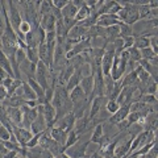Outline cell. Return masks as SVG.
I'll use <instances>...</instances> for the list:
<instances>
[{"label": "cell", "mask_w": 158, "mask_h": 158, "mask_svg": "<svg viewBox=\"0 0 158 158\" xmlns=\"http://www.w3.org/2000/svg\"><path fill=\"white\" fill-rule=\"evenodd\" d=\"M133 48L138 49V50H142L145 48H150L149 46V37H135V44H133Z\"/></svg>", "instance_id": "d6a6232c"}, {"label": "cell", "mask_w": 158, "mask_h": 158, "mask_svg": "<svg viewBox=\"0 0 158 158\" xmlns=\"http://www.w3.org/2000/svg\"><path fill=\"white\" fill-rule=\"evenodd\" d=\"M7 77H9L7 71H4L3 69H0V86H3V82H4V79H6Z\"/></svg>", "instance_id": "db71d44e"}, {"label": "cell", "mask_w": 158, "mask_h": 158, "mask_svg": "<svg viewBox=\"0 0 158 158\" xmlns=\"http://www.w3.org/2000/svg\"><path fill=\"white\" fill-rule=\"evenodd\" d=\"M69 98H70L73 106L79 104V103H83V102H86V100H90V99L86 96V94L83 92L81 86H77L75 88H73V90L69 92Z\"/></svg>", "instance_id": "9a60e30c"}, {"label": "cell", "mask_w": 158, "mask_h": 158, "mask_svg": "<svg viewBox=\"0 0 158 158\" xmlns=\"http://www.w3.org/2000/svg\"><path fill=\"white\" fill-rule=\"evenodd\" d=\"M125 65H127V61L121 59L118 56H115L113 63H112V69H111V74H110V77L113 79V81H120V79L124 77Z\"/></svg>", "instance_id": "5b68a950"}, {"label": "cell", "mask_w": 158, "mask_h": 158, "mask_svg": "<svg viewBox=\"0 0 158 158\" xmlns=\"http://www.w3.org/2000/svg\"><path fill=\"white\" fill-rule=\"evenodd\" d=\"M112 45H113V52H115V56H118L123 50H125L124 49V40L123 38H116L112 41Z\"/></svg>", "instance_id": "ab89813d"}, {"label": "cell", "mask_w": 158, "mask_h": 158, "mask_svg": "<svg viewBox=\"0 0 158 158\" xmlns=\"http://www.w3.org/2000/svg\"><path fill=\"white\" fill-rule=\"evenodd\" d=\"M2 125H3V124H2V123H0V127H2Z\"/></svg>", "instance_id": "94428289"}, {"label": "cell", "mask_w": 158, "mask_h": 158, "mask_svg": "<svg viewBox=\"0 0 158 158\" xmlns=\"http://www.w3.org/2000/svg\"><path fill=\"white\" fill-rule=\"evenodd\" d=\"M118 108H120V104H118L116 100H113V99H108V100H107V103H106V110H107V112L110 113V115L116 113L118 111Z\"/></svg>", "instance_id": "74e56055"}, {"label": "cell", "mask_w": 158, "mask_h": 158, "mask_svg": "<svg viewBox=\"0 0 158 158\" xmlns=\"http://www.w3.org/2000/svg\"><path fill=\"white\" fill-rule=\"evenodd\" d=\"M124 40V49L127 50V49H129L133 46V44H135V37L131 36V37H125V38H123Z\"/></svg>", "instance_id": "681fc988"}, {"label": "cell", "mask_w": 158, "mask_h": 158, "mask_svg": "<svg viewBox=\"0 0 158 158\" xmlns=\"http://www.w3.org/2000/svg\"><path fill=\"white\" fill-rule=\"evenodd\" d=\"M0 141H12V142H17L16 137L13 136V133H11L4 125L0 127Z\"/></svg>", "instance_id": "4dcf8cb0"}, {"label": "cell", "mask_w": 158, "mask_h": 158, "mask_svg": "<svg viewBox=\"0 0 158 158\" xmlns=\"http://www.w3.org/2000/svg\"><path fill=\"white\" fill-rule=\"evenodd\" d=\"M23 100H37V95L32 90V87L28 85L27 82H23Z\"/></svg>", "instance_id": "d4e9b609"}, {"label": "cell", "mask_w": 158, "mask_h": 158, "mask_svg": "<svg viewBox=\"0 0 158 158\" xmlns=\"http://www.w3.org/2000/svg\"><path fill=\"white\" fill-rule=\"evenodd\" d=\"M75 121H77V117L75 115H74L73 112L67 113V115L62 116L61 118H58V120L56 121V124H54V127L59 128V129L65 131V132H71L74 129V125H75Z\"/></svg>", "instance_id": "52a82bcc"}, {"label": "cell", "mask_w": 158, "mask_h": 158, "mask_svg": "<svg viewBox=\"0 0 158 158\" xmlns=\"http://www.w3.org/2000/svg\"><path fill=\"white\" fill-rule=\"evenodd\" d=\"M46 129H48V125H46L45 117H44L41 111H38V115L36 117V120H34L32 123V125H31V132L33 133V136H34V135H40V133L45 132Z\"/></svg>", "instance_id": "8fae6325"}, {"label": "cell", "mask_w": 158, "mask_h": 158, "mask_svg": "<svg viewBox=\"0 0 158 158\" xmlns=\"http://www.w3.org/2000/svg\"><path fill=\"white\" fill-rule=\"evenodd\" d=\"M37 49H38V58H40V61H41L42 63H45V65L50 69L53 66V53L49 50L46 42L40 44Z\"/></svg>", "instance_id": "9c48e42d"}, {"label": "cell", "mask_w": 158, "mask_h": 158, "mask_svg": "<svg viewBox=\"0 0 158 158\" xmlns=\"http://www.w3.org/2000/svg\"><path fill=\"white\" fill-rule=\"evenodd\" d=\"M67 3H69L67 0H53V2H52L53 7H56L57 9H59V11H62V9L66 7Z\"/></svg>", "instance_id": "bcb514c9"}, {"label": "cell", "mask_w": 158, "mask_h": 158, "mask_svg": "<svg viewBox=\"0 0 158 158\" xmlns=\"http://www.w3.org/2000/svg\"><path fill=\"white\" fill-rule=\"evenodd\" d=\"M81 81H82V75H81V73H79L78 70H75L74 71V74L70 77V79L67 81V83H66V86H65V88L67 90V92H70L73 88H75L77 86H79V83H81Z\"/></svg>", "instance_id": "44dd1931"}, {"label": "cell", "mask_w": 158, "mask_h": 158, "mask_svg": "<svg viewBox=\"0 0 158 158\" xmlns=\"http://www.w3.org/2000/svg\"><path fill=\"white\" fill-rule=\"evenodd\" d=\"M88 158H103V156L100 154V153H95V154H92V156H90V157H88Z\"/></svg>", "instance_id": "6f0895ef"}, {"label": "cell", "mask_w": 158, "mask_h": 158, "mask_svg": "<svg viewBox=\"0 0 158 158\" xmlns=\"http://www.w3.org/2000/svg\"><path fill=\"white\" fill-rule=\"evenodd\" d=\"M113 58H115V53L113 52H104V56H103L102 62H100V69H102V73L104 77L111 74Z\"/></svg>", "instance_id": "7c38bea8"}, {"label": "cell", "mask_w": 158, "mask_h": 158, "mask_svg": "<svg viewBox=\"0 0 158 158\" xmlns=\"http://www.w3.org/2000/svg\"><path fill=\"white\" fill-rule=\"evenodd\" d=\"M13 81H15V78H12V77H7L6 79H4V82H3V87L8 90L9 86L12 85V82H13Z\"/></svg>", "instance_id": "816d5d0a"}, {"label": "cell", "mask_w": 158, "mask_h": 158, "mask_svg": "<svg viewBox=\"0 0 158 158\" xmlns=\"http://www.w3.org/2000/svg\"><path fill=\"white\" fill-rule=\"evenodd\" d=\"M23 85V81H20V79H15V81L12 82V85L9 86V88L7 90V94H8V96H12L15 95V92H16V90Z\"/></svg>", "instance_id": "ee69618b"}, {"label": "cell", "mask_w": 158, "mask_h": 158, "mask_svg": "<svg viewBox=\"0 0 158 158\" xmlns=\"http://www.w3.org/2000/svg\"><path fill=\"white\" fill-rule=\"evenodd\" d=\"M46 150L50 152L54 157H57L58 154H61V153L65 152L66 148L63 146V145H61V144H58V142H56V141H54L53 138H52L50 142H49V145H48V149H46Z\"/></svg>", "instance_id": "4316f807"}, {"label": "cell", "mask_w": 158, "mask_h": 158, "mask_svg": "<svg viewBox=\"0 0 158 158\" xmlns=\"http://www.w3.org/2000/svg\"><path fill=\"white\" fill-rule=\"evenodd\" d=\"M25 54H27V59L29 62L32 63V65L36 66L40 58H38V49L37 48H27L25 49Z\"/></svg>", "instance_id": "83f0119b"}, {"label": "cell", "mask_w": 158, "mask_h": 158, "mask_svg": "<svg viewBox=\"0 0 158 158\" xmlns=\"http://www.w3.org/2000/svg\"><path fill=\"white\" fill-rule=\"evenodd\" d=\"M49 135H50V137L56 142H58V144L65 146L66 140H67V132L59 129V128H57V127H53V128L49 129Z\"/></svg>", "instance_id": "e0dca14e"}, {"label": "cell", "mask_w": 158, "mask_h": 158, "mask_svg": "<svg viewBox=\"0 0 158 158\" xmlns=\"http://www.w3.org/2000/svg\"><path fill=\"white\" fill-rule=\"evenodd\" d=\"M24 103H25V100H23L21 98H19L16 95H12V96H7L6 100H4L2 104L4 107H15V108H20Z\"/></svg>", "instance_id": "7402d4cb"}, {"label": "cell", "mask_w": 158, "mask_h": 158, "mask_svg": "<svg viewBox=\"0 0 158 158\" xmlns=\"http://www.w3.org/2000/svg\"><path fill=\"white\" fill-rule=\"evenodd\" d=\"M6 8H7L8 20H9V23H11V27L13 28L15 33H16L23 23V17H21V15H20V11L16 6V3L8 2V3H6Z\"/></svg>", "instance_id": "3957f363"}, {"label": "cell", "mask_w": 158, "mask_h": 158, "mask_svg": "<svg viewBox=\"0 0 158 158\" xmlns=\"http://www.w3.org/2000/svg\"><path fill=\"white\" fill-rule=\"evenodd\" d=\"M120 37V29H118V25H112L106 28V38L107 41H113Z\"/></svg>", "instance_id": "f1b7e54d"}, {"label": "cell", "mask_w": 158, "mask_h": 158, "mask_svg": "<svg viewBox=\"0 0 158 158\" xmlns=\"http://www.w3.org/2000/svg\"><path fill=\"white\" fill-rule=\"evenodd\" d=\"M0 69H3L4 71H7V74L9 77L15 78V74H13V70H12V65H11V61H9V58L6 56V53H4L2 49H0ZM16 79V78H15Z\"/></svg>", "instance_id": "ffe728a7"}, {"label": "cell", "mask_w": 158, "mask_h": 158, "mask_svg": "<svg viewBox=\"0 0 158 158\" xmlns=\"http://www.w3.org/2000/svg\"><path fill=\"white\" fill-rule=\"evenodd\" d=\"M113 85H115V81H113L110 75L104 77V98L110 99L112 90H113Z\"/></svg>", "instance_id": "836d02e7"}, {"label": "cell", "mask_w": 158, "mask_h": 158, "mask_svg": "<svg viewBox=\"0 0 158 158\" xmlns=\"http://www.w3.org/2000/svg\"><path fill=\"white\" fill-rule=\"evenodd\" d=\"M0 158H3V154H2V153H0Z\"/></svg>", "instance_id": "680465c9"}, {"label": "cell", "mask_w": 158, "mask_h": 158, "mask_svg": "<svg viewBox=\"0 0 158 158\" xmlns=\"http://www.w3.org/2000/svg\"><path fill=\"white\" fill-rule=\"evenodd\" d=\"M40 137H41V133H40V135H34L32 137V140L27 144L25 148H34V146H37L38 145V141H40Z\"/></svg>", "instance_id": "c3c4849f"}, {"label": "cell", "mask_w": 158, "mask_h": 158, "mask_svg": "<svg viewBox=\"0 0 158 158\" xmlns=\"http://www.w3.org/2000/svg\"><path fill=\"white\" fill-rule=\"evenodd\" d=\"M54 158H71L69 154H66V152H63V153H61V154H58L57 157H54Z\"/></svg>", "instance_id": "9f6ffc18"}, {"label": "cell", "mask_w": 158, "mask_h": 158, "mask_svg": "<svg viewBox=\"0 0 158 158\" xmlns=\"http://www.w3.org/2000/svg\"><path fill=\"white\" fill-rule=\"evenodd\" d=\"M91 142L102 145V142L104 141V132H103V124H98L94 127V129L91 132V137H90Z\"/></svg>", "instance_id": "ac0fdd59"}, {"label": "cell", "mask_w": 158, "mask_h": 158, "mask_svg": "<svg viewBox=\"0 0 158 158\" xmlns=\"http://www.w3.org/2000/svg\"><path fill=\"white\" fill-rule=\"evenodd\" d=\"M91 13H92L91 8H90V7H87V6H86V2H85V6H82L81 8L78 9L77 16H75V21H77V23L83 21V20H86V19L90 17V16H91Z\"/></svg>", "instance_id": "484cf974"}, {"label": "cell", "mask_w": 158, "mask_h": 158, "mask_svg": "<svg viewBox=\"0 0 158 158\" xmlns=\"http://www.w3.org/2000/svg\"><path fill=\"white\" fill-rule=\"evenodd\" d=\"M42 148H40L38 145L34 148H27L25 152V158H41L42 154Z\"/></svg>", "instance_id": "e575fe53"}, {"label": "cell", "mask_w": 158, "mask_h": 158, "mask_svg": "<svg viewBox=\"0 0 158 158\" xmlns=\"http://www.w3.org/2000/svg\"><path fill=\"white\" fill-rule=\"evenodd\" d=\"M45 100H46V103H52V100H53V96H54V87H49V88H46L45 90Z\"/></svg>", "instance_id": "7dc6e473"}, {"label": "cell", "mask_w": 158, "mask_h": 158, "mask_svg": "<svg viewBox=\"0 0 158 158\" xmlns=\"http://www.w3.org/2000/svg\"><path fill=\"white\" fill-rule=\"evenodd\" d=\"M81 158H88V157H86V156H85V157H81Z\"/></svg>", "instance_id": "91938a15"}, {"label": "cell", "mask_w": 158, "mask_h": 158, "mask_svg": "<svg viewBox=\"0 0 158 158\" xmlns=\"http://www.w3.org/2000/svg\"><path fill=\"white\" fill-rule=\"evenodd\" d=\"M37 110L42 112L44 117H45V121H46V125H48V129L53 128L54 124H56L57 113H56V108L52 106V103H46L44 106H37Z\"/></svg>", "instance_id": "8992f818"}, {"label": "cell", "mask_w": 158, "mask_h": 158, "mask_svg": "<svg viewBox=\"0 0 158 158\" xmlns=\"http://www.w3.org/2000/svg\"><path fill=\"white\" fill-rule=\"evenodd\" d=\"M118 29H120V38H125V37L133 36L131 25H127V24H124V23H120L118 24Z\"/></svg>", "instance_id": "f35d334b"}, {"label": "cell", "mask_w": 158, "mask_h": 158, "mask_svg": "<svg viewBox=\"0 0 158 158\" xmlns=\"http://www.w3.org/2000/svg\"><path fill=\"white\" fill-rule=\"evenodd\" d=\"M118 24H120V20H118L117 15L106 13V15L99 16L98 20H96V25L102 27V28H108V27H112V25H118Z\"/></svg>", "instance_id": "30bf717a"}, {"label": "cell", "mask_w": 158, "mask_h": 158, "mask_svg": "<svg viewBox=\"0 0 158 158\" xmlns=\"http://www.w3.org/2000/svg\"><path fill=\"white\" fill-rule=\"evenodd\" d=\"M61 12H62V17H63V19H74V20H75L78 8L74 6L73 2H69V3L66 4V7L63 8Z\"/></svg>", "instance_id": "603a6c76"}, {"label": "cell", "mask_w": 158, "mask_h": 158, "mask_svg": "<svg viewBox=\"0 0 158 158\" xmlns=\"http://www.w3.org/2000/svg\"><path fill=\"white\" fill-rule=\"evenodd\" d=\"M120 81H121L123 88H124V87H131V86H136L137 74H136V71H132V73H129V74H125V75L123 77Z\"/></svg>", "instance_id": "cb8c5ba5"}, {"label": "cell", "mask_w": 158, "mask_h": 158, "mask_svg": "<svg viewBox=\"0 0 158 158\" xmlns=\"http://www.w3.org/2000/svg\"><path fill=\"white\" fill-rule=\"evenodd\" d=\"M41 158H54V156L52 154L49 150H42V154H41Z\"/></svg>", "instance_id": "11a10c76"}, {"label": "cell", "mask_w": 158, "mask_h": 158, "mask_svg": "<svg viewBox=\"0 0 158 158\" xmlns=\"http://www.w3.org/2000/svg\"><path fill=\"white\" fill-rule=\"evenodd\" d=\"M128 50V54H129V61H133V62H136V63H138L141 61V53H140V50L138 49H136V48H129V49H127Z\"/></svg>", "instance_id": "60d3db41"}, {"label": "cell", "mask_w": 158, "mask_h": 158, "mask_svg": "<svg viewBox=\"0 0 158 158\" xmlns=\"http://www.w3.org/2000/svg\"><path fill=\"white\" fill-rule=\"evenodd\" d=\"M79 86H81L83 92L86 94V96L90 99L91 98V94H92V90H94V77L90 75V77L82 78V81H81V83H79Z\"/></svg>", "instance_id": "d6986e66"}, {"label": "cell", "mask_w": 158, "mask_h": 158, "mask_svg": "<svg viewBox=\"0 0 158 158\" xmlns=\"http://www.w3.org/2000/svg\"><path fill=\"white\" fill-rule=\"evenodd\" d=\"M85 63H86V61H85V58H83L82 54H78V56L73 57L71 59H69V65L73 66L74 70H79Z\"/></svg>", "instance_id": "1f68e13d"}, {"label": "cell", "mask_w": 158, "mask_h": 158, "mask_svg": "<svg viewBox=\"0 0 158 158\" xmlns=\"http://www.w3.org/2000/svg\"><path fill=\"white\" fill-rule=\"evenodd\" d=\"M13 136L16 137V141L21 146H27L28 142L32 140L33 133L23 127H13Z\"/></svg>", "instance_id": "ba28073f"}, {"label": "cell", "mask_w": 158, "mask_h": 158, "mask_svg": "<svg viewBox=\"0 0 158 158\" xmlns=\"http://www.w3.org/2000/svg\"><path fill=\"white\" fill-rule=\"evenodd\" d=\"M141 53V59H145V61H153V59H157V53H154L150 48H145L140 50Z\"/></svg>", "instance_id": "8d00e7d4"}, {"label": "cell", "mask_w": 158, "mask_h": 158, "mask_svg": "<svg viewBox=\"0 0 158 158\" xmlns=\"http://www.w3.org/2000/svg\"><path fill=\"white\" fill-rule=\"evenodd\" d=\"M7 111V116L11 121V124L15 127H20L23 121V112L20 108H15V107H6Z\"/></svg>", "instance_id": "5bb4252c"}, {"label": "cell", "mask_w": 158, "mask_h": 158, "mask_svg": "<svg viewBox=\"0 0 158 158\" xmlns=\"http://www.w3.org/2000/svg\"><path fill=\"white\" fill-rule=\"evenodd\" d=\"M8 96L7 94V88H4L3 86H0V103H3L4 100H6V98Z\"/></svg>", "instance_id": "f907efd6"}, {"label": "cell", "mask_w": 158, "mask_h": 158, "mask_svg": "<svg viewBox=\"0 0 158 158\" xmlns=\"http://www.w3.org/2000/svg\"><path fill=\"white\" fill-rule=\"evenodd\" d=\"M52 106L56 108V113H57L56 121L58 118H61L62 116L73 112L74 106L70 100V98H69V92L65 88V86L56 85V87H54V96H53V100H52Z\"/></svg>", "instance_id": "6da1fadb"}, {"label": "cell", "mask_w": 158, "mask_h": 158, "mask_svg": "<svg viewBox=\"0 0 158 158\" xmlns=\"http://www.w3.org/2000/svg\"><path fill=\"white\" fill-rule=\"evenodd\" d=\"M79 138H81V136L78 135V133L75 131H71V132H69L67 133V140H66V144H65V148L67 149V148H70L73 146L74 144H77V142L79 141Z\"/></svg>", "instance_id": "d590c367"}, {"label": "cell", "mask_w": 158, "mask_h": 158, "mask_svg": "<svg viewBox=\"0 0 158 158\" xmlns=\"http://www.w3.org/2000/svg\"><path fill=\"white\" fill-rule=\"evenodd\" d=\"M62 21H63V25H65V28L67 29V32H69L71 28H74V27H75L77 24H78V23H77L74 19H63V17H62Z\"/></svg>", "instance_id": "f6af8a7d"}, {"label": "cell", "mask_w": 158, "mask_h": 158, "mask_svg": "<svg viewBox=\"0 0 158 158\" xmlns=\"http://www.w3.org/2000/svg\"><path fill=\"white\" fill-rule=\"evenodd\" d=\"M144 104H148V106H154L157 104V96L156 95H148V94H144L141 96V100Z\"/></svg>", "instance_id": "b9f144b4"}, {"label": "cell", "mask_w": 158, "mask_h": 158, "mask_svg": "<svg viewBox=\"0 0 158 158\" xmlns=\"http://www.w3.org/2000/svg\"><path fill=\"white\" fill-rule=\"evenodd\" d=\"M52 8H53V4H52L50 0H44V2H41V4H40V7H38L40 17L46 16V15H50Z\"/></svg>", "instance_id": "f546056e"}, {"label": "cell", "mask_w": 158, "mask_h": 158, "mask_svg": "<svg viewBox=\"0 0 158 158\" xmlns=\"http://www.w3.org/2000/svg\"><path fill=\"white\" fill-rule=\"evenodd\" d=\"M120 3V2H118ZM121 4V9L117 13V17L120 20V23H124L127 25H133L136 24L140 17H138V11H137V6H135L132 2H123Z\"/></svg>", "instance_id": "7a4b0ae2"}, {"label": "cell", "mask_w": 158, "mask_h": 158, "mask_svg": "<svg viewBox=\"0 0 158 158\" xmlns=\"http://www.w3.org/2000/svg\"><path fill=\"white\" fill-rule=\"evenodd\" d=\"M129 115V106H124V107H120L118 108V111L116 113H113V115L110 116V118H108L107 121H110L111 124H118L120 121L125 120L127 116Z\"/></svg>", "instance_id": "2e32d148"}, {"label": "cell", "mask_w": 158, "mask_h": 158, "mask_svg": "<svg viewBox=\"0 0 158 158\" xmlns=\"http://www.w3.org/2000/svg\"><path fill=\"white\" fill-rule=\"evenodd\" d=\"M56 24H57V20L54 19V16L52 13L46 15V16H42L40 19V28H41L45 33L56 32Z\"/></svg>", "instance_id": "4fadbf2b"}, {"label": "cell", "mask_w": 158, "mask_h": 158, "mask_svg": "<svg viewBox=\"0 0 158 158\" xmlns=\"http://www.w3.org/2000/svg\"><path fill=\"white\" fill-rule=\"evenodd\" d=\"M17 154L19 153L16 152V150H8L6 154H4V157L3 158H16L17 157Z\"/></svg>", "instance_id": "f5cc1de1"}, {"label": "cell", "mask_w": 158, "mask_h": 158, "mask_svg": "<svg viewBox=\"0 0 158 158\" xmlns=\"http://www.w3.org/2000/svg\"><path fill=\"white\" fill-rule=\"evenodd\" d=\"M124 158H125V157H124Z\"/></svg>", "instance_id": "6125c7cd"}, {"label": "cell", "mask_w": 158, "mask_h": 158, "mask_svg": "<svg viewBox=\"0 0 158 158\" xmlns=\"http://www.w3.org/2000/svg\"><path fill=\"white\" fill-rule=\"evenodd\" d=\"M99 150H100V145L90 141V142H88V145H87V149H86V156L90 157L92 154H95V153H98Z\"/></svg>", "instance_id": "7bdbcfd3"}, {"label": "cell", "mask_w": 158, "mask_h": 158, "mask_svg": "<svg viewBox=\"0 0 158 158\" xmlns=\"http://www.w3.org/2000/svg\"><path fill=\"white\" fill-rule=\"evenodd\" d=\"M20 110H21V112H23V121H21V124H20V127L31 131L32 123L36 120V117L38 115L37 108H31V107H28L25 104H23L21 107H20Z\"/></svg>", "instance_id": "277c9868"}]
</instances>
